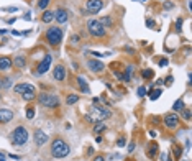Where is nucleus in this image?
I'll return each instance as SVG.
<instances>
[{
    "label": "nucleus",
    "mask_w": 192,
    "mask_h": 161,
    "mask_svg": "<svg viewBox=\"0 0 192 161\" xmlns=\"http://www.w3.org/2000/svg\"><path fill=\"white\" fill-rule=\"evenodd\" d=\"M48 141V135L43 130H36V133H35V143H36V146H43V145Z\"/></svg>",
    "instance_id": "13"
},
{
    "label": "nucleus",
    "mask_w": 192,
    "mask_h": 161,
    "mask_svg": "<svg viewBox=\"0 0 192 161\" xmlns=\"http://www.w3.org/2000/svg\"><path fill=\"white\" fill-rule=\"evenodd\" d=\"M33 117H35V109L30 107L28 110H26V118H33Z\"/></svg>",
    "instance_id": "31"
},
{
    "label": "nucleus",
    "mask_w": 192,
    "mask_h": 161,
    "mask_svg": "<svg viewBox=\"0 0 192 161\" xmlns=\"http://www.w3.org/2000/svg\"><path fill=\"white\" fill-rule=\"evenodd\" d=\"M146 26H148V28H153V26H154V22L151 20V18H148V20H146Z\"/></svg>",
    "instance_id": "35"
},
{
    "label": "nucleus",
    "mask_w": 192,
    "mask_h": 161,
    "mask_svg": "<svg viewBox=\"0 0 192 161\" xmlns=\"http://www.w3.org/2000/svg\"><path fill=\"white\" fill-rule=\"evenodd\" d=\"M53 77L56 79V81H59V82H63L64 79H66V68H64L63 64H57L53 71Z\"/></svg>",
    "instance_id": "10"
},
{
    "label": "nucleus",
    "mask_w": 192,
    "mask_h": 161,
    "mask_svg": "<svg viewBox=\"0 0 192 161\" xmlns=\"http://www.w3.org/2000/svg\"><path fill=\"white\" fill-rule=\"evenodd\" d=\"M103 130H105V123H102V122L95 123V127H94V132L95 133H100V132H103Z\"/></svg>",
    "instance_id": "25"
},
{
    "label": "nucleus",
    "mask_w": 192,
    "mask_h": 161,
    "mask_svg": "<svg viewBox=\"0 0 192 161\" xmlns=\"http://www.w3.org/2000/svg\"><path fill=\"white\" fill-rule=\"evenodd\" d=\"M51 61H53V56L51 54H46L44 56V59H43L41 63H39L38 66H36V71H35V74L36 76H41V74H44V72L49 69V66H51Z\"/></svg>",
    "instance_id": "7"
},
{
    "label": "nucleus",
    "mask_w": 192,
    "mask_h": 161,
    "mask_svg": "<svg viewBox=\"0 0 192 161\" xmlns=\"http://www.w3.org/2000/svg\"><path fill=\"white\" fill-rule=\"evenodd\" d=\"M77 84H79V87H81V90L84 94H90V89H89V86H87L84 77H77Z\"/></svg>",
    "instance_id": "17"
},
{
    "label": "nucleus",
    "mask_w": 192,
    "mask_h": 161,
    "mask_svg": "<svg viewBox=\"0 0 192 161\" xmlns=\"http://www.w3.org/2000/svg\"><path fill=\"white\" fill-rule=\"evenodd\" d=\"M10 141L13 145H17V146L25 145L26 141H28V132H26L25 127H17L10 135Z\"/></svg>",
    "instance_id": "3"
},
{
    "label": "nucleus",
    "mask_w": 192,
    "mask_h": 161,
    "mask_svg": "<svg viewBox=\"0 0 192 161\" xmlns=\"http://www.w3.org/2000/svg\"><path fill=\"white\" fill-rule=\"evenodd\" d=\"M181 112H182V118L189 122V120H191V110H189V109H182Z\"/></svg>",
    "instance_id": "27"
},
{
    "label": "nucleus",
    "mask_w": 192,
    "mask_h": 161,
    "mask_svg": "<svg viewBox=\"0 0 192 161\" xmlns=\"http://www.w3.org/2000/svg\"><path fill=\"white\" fill-rule=\"evenodd\" d=\"M13 66V61L10 58H0V71H7Z\"/></svg>",
    "instance_id": "16"
},
{
    "label": "nucleus",
    "mask_w": 192,
    "mask_h": 161,
    "mask_svg": "<svg viewBox=\"0 0 192 161\" xmlns=\"http://www.w3.org/2000/svg\"><path fill=\"white\" fill-rule=\"evenodd\" d=\"M0 161H5V156H4L2 153H0Z\"/></svg>",
    "instance_id": "43"
},
{
    "label": "nucleus",
    "mask_w": 192,
    "mask_h": 161,
    "mask_svg": "<svg viewBox=\"0 0 192 161\" xmlns=\"http://www.w3.org/2000/svg\"><path fill=\"white\" fill-rule=\"evenodd\" d=\"M138 95L140 97H145L146 95V89H145V87H138Z\"/></svg>",
    "instance_id": "33"
},
{
    "label": "nucleus",
    "mask_w": 192,
    "mask_h": 161,
    "mask_svg": "<svg viewBox=\"0 0 192 161\" xmlns=\"http://www.w3.org/2000/svg\"><path fill=\"white\" fill-rule=\"evenodd\" d=\"M103 7V0H87L85 4V8L89 13H99Z\"/></svg>",
    "instance_id": "8"
},
{
    "label": "nucleus",
    "mask_w": 192,
    "mask_h": 161,
    "mask_svg": "<svg viewBox=\"0 0 192 161\" xmlns=\"http://www.w3.org/2000/svg\"><path fill=\"white\" fill-rule=\"evenodd\" d=\"M141 76L145 79H151V77H153V71H151V69H145V71L141 72Z\"/></svg>",
    "instance_id": "29"
},
{
    "label": "nucleus",
    "mask_w": 192,
    "mask_h": 161,
    "mask_svg": "<svg viewBox=\"0 0 192 161\" xmlns=\"http://www.w3.org/2000/svg\"><path fill=\"white\" fill-rule=\"evenodd\" d=\"M172 109H174V112L182 110V109H184V102H182L181 99H179V100H176V102H174V105H172Z\"/></svg>",
    "instance_id": "24"
},
{
    "label": "nucleus",
    "mask_w": 192,
    "mask_h": 161,
    "mask_svg": "<svg viewBox=\"0 0 192 161\" xmlns=\"http://www.w3.org/2000/svg\"><path fill=\"white\" fill-rule=\"evenodd\" d=\"M87 30L92 36L95 38H100V36H105V28L102 26V23L99 20H89L87 22Z\"/></svg>",
    "instance_id": "6"
},
{
    "label": "nucleus",
    "mask_w": 192,
    "mask_h": 161,
    "mask_svg": "<svg viewBox=\"0 0 192 161\" xmlns=\"http://www.w3.org/2000/svg\"><path fill=\"white\" fill-rule=\"evenodd\" d=\"M167 64V59H161L159 61V66H166Z\"/></svg>",
    "instance_id": "41"
},
{
    "label": "nucleus",
    "mask_w": 192,
    "mask_h": 161,
    "mask_svg": "<svg viewBox=\"0 0 192 161\" xmlns=\"http://www.w3.org/2000/svg\"><path fill=\"white\" fill-rule=\"evenodd\" d=\"M77 100H79V95L71 94V95H68V99H66V104H68V105H72V104H76Z\"/></svg>",
    "instance_id": "23"
},
{
    "label": "nucleus",
    "mask_w": 192,
    "mask_h": 161,
    "mask_svg": "<svg viewBox=\"0 0 192 161\" xmlns=\"http://www.w3.org/2000/svg\"><path fill=\"white\" fill-rule=\"evenodd\" d=\"M79 39H81V38H79V35H72V36H71V41H72V43H79Z\"/></svg>",
    "instance_id": "36"
},
{
    "label": "nucleus",
    "mask_w": 192,
    "mask_h": 161,
    "mask_svg": "<svg viewBox=\"0 0 192 161\" xmlns=\"http://www.w3.org/2000/svg\"><path fill=\"white\" fill-rule=\"evenodd\" d=\"M110 110H107L105 107H102V105H94L92 109H90V112L87 114V120L92 123H99L102 122V120H105V118L110 117Z\"/></svg>",
    "instance_id": "1"
},
{
    "label": "nucleus",
    "mask_w": 192,
    "mask_h": 161,
    "mask_svg": "<svg viewBox=\"0 0 192 161\" xmlns=\"http://www.w3.org/2000/svg\"><path fill=\"white\" fill-rule=\"evenodd\" d=\"M159 95H161V90H159V89H156V90H151V92H149V99H151V100H156Z\"/></svg>",
    "instance_id": "26"
},
{
    "label": "nucleus",
    "mask_w": 192,
    "mask_h": 161,
    "mask_svg": "<svg viewBox=\"0 0 192 161\" xmlns=\"http://www.w3.org/2000/svg\"><path fill=\"white\" fill-rule=\"evenodd\" d=\"M87 68L90 69L92 72H100V71H103V63L102 61H97V59H89L87 61Z\"/></svg>",
    "instance_id": "11"
},
{
    "label": "nucleus",
    "mask_w": 192,
    "mask_h": 161,
    "mask_svg": "<svg viewBox=\"0 0 192 161\" xmlns=\"http://www.w3.org/2000/svg\"><path fill=\"white\" fill-rule=\"evenodd\" d=\"M12 79L10 77H4V79H0V86H2V89H10L12 87Z\"/></svg>",
    "instance_id": "21"
},
{
    "label": "nucleus",
    "mask_w": 192,
    "mask_h": 161,
    "mask_svg": "<svg viewBox=\"0 0 192 161\" xmlns=\"http://www.w3.org/2000/svg\"><path fill=\"white\" fill-rule=\"evenodd\" d=\"M164 8H166V10H169V8H172V4H167V2H166V4H164Z\"/></svg>",
    "instance_id": "40"
},
{
    "label": "nucleus",
    "mask_w": 192,
    "mask_h": 161,
    "mask_svg": "<svg viewBox=\"0 0 192 161\" xmlns=\"http://www.w3.org/2000/svg\"><path fill=\"white\" fill-rule=\"evenodd\" d=\"M38 100H39V104L43 105V107H57L59 105V99H57L54 94H48V92H43L38 95Z\"/></svg>",
    "instance_id": "5"
},
{
    "label": "nucleus",
    "mask_w": 192,
    "mask_h": 161,
    "mask_svg": "<svg viewBox=\"0 0 192 161\" xmlns=\"http://www.w3.org/2000/svg\"><path fill=\"white\" fill-rule=\"evenodd\" d=\"M94 161H105V158H103V156H95V158H94Z\"/></svg>",
    "instance_id": "39"
},
{
    "label": "nucleus",
    "mask_w": 192,
    "mask_h": 161,
    "mask_svg": "<svg viewBox=\"0 0 192 161\" xmlns=\"http://www.w3.org/2000/svg\"><path fill=\"white\" fill-rule=\"evenodd\" d=\"M54 20V13L53 12H43V15H41V22L43 23H49V22H53Z\"/></svg>",
    "instance_id": "18"
},
{
    "label": "nucleus",
    "mask_w": 192,
    "mask_h": 161,
    "mask_svg": "<svg viewBox=\"0 0 192 161\" xmlns=\"http://www.w3.org/2000/svg\"><path fill=\"white\" fill-rule=\"evenodd\" d=\"M48 5H49V0H38V8H41V10H44Z\"/></svg>",
    "instance_id": "28"
},
{
    "label": "nucleus",
    "mask_w": 192,
    "mask_h": 161,
    "mask_svg": "<svg viewBox=\"0 0 192 161\" xmlns=\"http://www.w3.org/2000/svg\"><path fill=\"white\" fill-rule=\"evenodd\" d=\"M135 150V143H130V146H128V151H133Z\"/></svg>",
    "instance_id": "42"
},
{
    "label": "nucleus",
    "mask_w": 192,
    "mask_h": 161,
    "mask_svg": "<svg viewBox=\"0 0 192 161\" xmlns=\"http://www.w3.org/2000/svg\"><path fill=\"white\" fill-rule=\"evenodd\" d=\"M171 82H172V76H169V77L166 79V86H171Z\"/></svg>",
    "instance_id": "38"
},
{
    "label": "nucleus",
    "mask_w": 192,
    "mask_h": 161,
    "mask_svg": "<svg viewBox=\"0 0 192 161\" xmlns=\"http://www.w3.org/2000/svg\"><path fill=\"white\" fill-rule=\"evenodd\" d=\"M0 89H2V86H0Z\"/></svg>",
    "instance_id": "44"
},
{
    "label": "nucleus",
    "mask_w": 192,
    "mask_h": 161,
    "mask_svg": "<svg viewBox=\"0 0 192 161\" xmlns=\"http://www.w3.org/2000/svg\"><path fill=\"white\" fill-rule=\"evenodd\" d=\"M99 22L102 23V26H103V28H110V26L113 25V20H112L110 17H103L102 20H99Z\"/></svg>",
    "instance_id": "20"
},
{
    "label": "nucleus",
    "mask_w": 192,
    "mask_h": 161,
    "mask_svg": "<svg viewBox=\"0 0 192 161\" xmlns=\"http://www.w3.org/2000/svg\"><path fill=\"white\" fill-rule=\"evenodd\" d=\"M63 36H64V31H63V30L57 28V26H51V28L46 31L44 38H46V41L51 44V46H57V44L63 41Z\"/></svg>",
    "instance_id": "4"
},
{
    "label": "nucleus",
    "mask_w": 192,
    "mask_h": 161,
    "mask_svg": "<svg viewBox=\"0 0 192 161\" xmlns=\"http://www.w3.org/2000/svg\"><path fill=\"white\" fill-rule=\"evenodd\" d=\"M13 118V112L8 109H0V123H8Z\"/></svg>",
    "instance_id": "14"
},
{
    "label": "nucleus",
    "mask_w": 192,
    "mask_h": 161,
    "mask_svg": "<svg viewBox=\"0 0 192 161\" xmlns=\"http://www.w3.org/2000/svg\"><path fill=\"white\" fill-rule=\"evenodd\" d=\"M117 145H118V146H125V140H123V138H120V140L117 141Z\"/></svg>",
    "instance_id": "37"
},
{
    "label": "nucleus",
    "mask_w": 192,
    "mask_h": 161,
    "mask_svg": "<svg viewBox=\"0 0 192 161\" xmlns=\"http://www.w3.org/2000/svg\"><path fill=\"white\" fill-rule=\"evenodd\" d=\"M21 95H23V99H25V100H33V99L36 97V89H35V86L28 84V86H26V89L23 90V94H21Z\"/></svg>",
    "instance_id": "15"
},
{
    "label": "nucleus",
    "mask_w": 192,
    "mask_h": 161,
    "mask_svg": "<svg viewBox=\"0 0 192 161\" xmlns=\"http://www.w3.org/2000/svg\"><path fill=\"white\" fill-rule=\"evenodd\" d=\"M181 26H182V18H179L177 22H176V30H177V31H181Z\"/></svg>",
    "instance_id": "34"
},
{
    "label": "nucleus",
    "mask_w": 192,
    "mask_h": 161,
    "mask_svg": "<svg viewBox=\"0 0 192 161\" xmlns=\"http://www.w3.org/2000/svg\"><path fill=\"white\" fill-rule=\"evenodd\" d=\"M26 86H28V84H18V86H15V92L21 94V92H23V90L26 89Z\"/></svg>",
    "instance_id": "30"
},
{
    "label": "nucleus",
    "mask_w": 192,
    "mask_h": 161,
    "mask_svg": "<svg viewBox=\"0 0 192 161\" xmlns=\"http://www.w3.org/2000/svg\"><path fill=\"white\" fill-rule=\"evenodd\" d=\"M146 153H148L149 158H154L158 154V145L156 143H149L148 145V151H146Z\"/></svg>",
    "instance_id": "19"
},
{
    "label": "nucleus",
    "mask_w": 192,
    "mask_h": 161,
    "mask_svg": "<svg viewBox=\"0 0 192 161\" xmlns=\"http://www.w3.org/2000/svg\"><path fill=\"white\" fill-rule=\"evenodd\" d=\"M15 64H17V68H23L25 66V56H21V54H18L17 58H15Z\"/></svg>",
    "instance_id": "22"
},
{
    "label": "nucleus",
    "mask_w": 192,
    "mask_h": 161,
    "mask_svg": "<svg viewBox=\"0 0 192 161\" xmlns=\"http://www.w3.org/2000/svg\"><path fill=\"white\" fill-rule=\"evenodd\" d=\"M125 74L132 77V74H133V66H128V68H125Z\"/></svg>",
    "instance_id": "32"
},
{
    "label": "nucleus",
    "mask_w": 192,
    "mask_h": 161,
    "mask_svg": "<svg viewBox=\"0 0 192 161\" xmlns=\"http://www.w3.org/2000/svg\"><path fill=\"white\" fill-rule=\"evenodd\" d=\"M68 18H69V13H68L66 8H57L56 13H54V20H57L59 23H66Z\"/></svg>",
    "instance_id": "12"
},
{
    "label": "nucleus",
    "mask_w": 192,
    "mask_h": 161,
    "mask_svg": "<svg viewBox=\"0 0 192 161\" xmlns=\"http://www.w3.org/2000/svg\"><path fill=\"white\" fill-rule=\"evenodd\" d=\"M164 125H166L167 128H176V127L179 125V117L176 114H167L166 117H164Z\"/></svg>",
    "instance_id": "9"
},
{
    "label": "nucleus",
    "mask_w": 192,
    "mask_h": 161,
    "mask_svg": "<svg viewBox=\"0 0 192 161\" xmlns=\"http://www.w3.org/2000/svg\"><path fill=\"white\" fill-rule=\"evenodd\" d=\"M69 145L64 141V140L57 138L53 141V145H51V154H53L54 158H64L69 154Z\"/></svg>",
    "instance_id": "2"
}]
</instances>
